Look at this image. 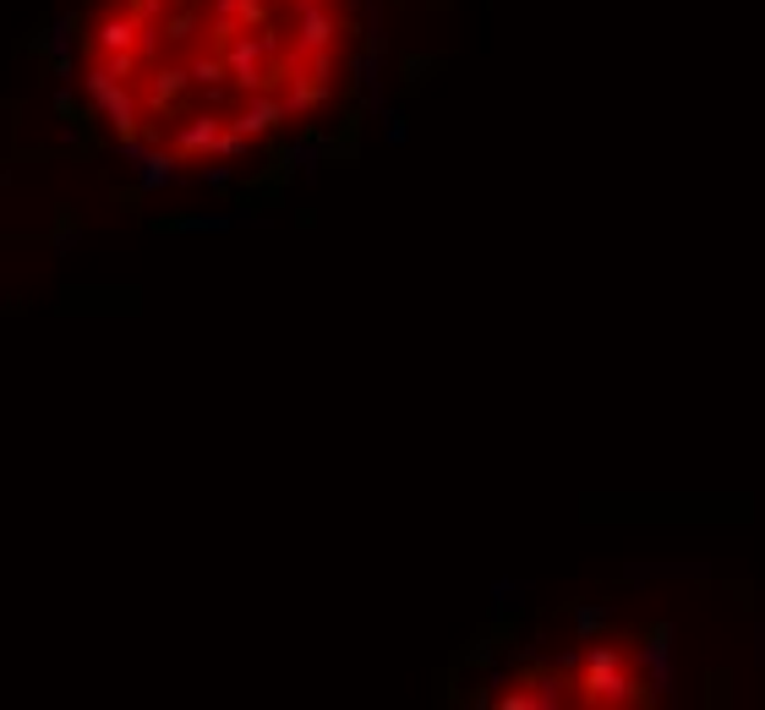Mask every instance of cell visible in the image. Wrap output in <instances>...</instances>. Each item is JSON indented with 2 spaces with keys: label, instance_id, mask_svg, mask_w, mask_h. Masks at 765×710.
Listing matches in <instances>:
<instances>
[{
  "label": "cell",
  "instance_id": "cell-1",
  "mask_svg": "<svg viewBox=\"0 0 765 710\" xmlns=\"http://www.w3.org/2000/svg\"><path fill=\"white\" fill-rule=\"evenodd\" d=\"M99 50L105 56H116V50H137V39H142V17L137 11H110L105 22H99Z\"/></svg>",
  "mask_w": 765,
  "mask_h": 710
}]
</instances>
